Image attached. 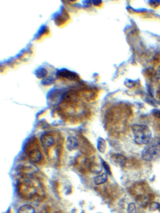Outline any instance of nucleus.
<instances>
[{
    "label": "nucleus",
    "mask_w": 160,
    "mask_h": 213,
    "mask_svg": "<svg viewBox=\"0 0 160 213\" xmlns=\"http://www.w3.org/2000/svg\"><path fill=\"white\" fill-rule=\"evenodd\" d=\"M42 155L40 151L38 150H33L29 152L28 155L29 159L33 163H38L41 159Z\"/></svg>",
    "instance_id": "obj_7"
},
{
    "label": "nucleus",
    "mask_w": 160,
    "mask_h": 213,
    "mask_svg": "<svg viewBox=\"0 0 160 213\" xmlns=\"http://www.w3.org/2000/svg\"><path fill=\"white\" fill-rule=\"evenodd\" d=\"M152 114L156 118H160V110L159 109H153L152 111Z\"/></svg>",
    "instance_id": "obj_16"
},
{
    "label": "nucleus",
    "mask_w": 160,
    "mask_h": 213,
    "mask_svg": "<svg viewBox=\"0 0 160 213\" xmlns=\"http://www.w3.org/2000/svg\"><path fill=\"white\" fill-rule=\"evenodd\" d=\"M159 207H160V204L158 203L153 202V203H151L150 206V209L151 211H157V210H159Z\"/></svg>",
    "instance_id": "obj_14"
},
{
    "label": "nucleus",
    "mask_w": 160,
    "mask_h": 213,
    "mask_svg": "<svg viewBox=\"0 0 160 213\" xmlns=\"http://www.w3.org/2000/svg\"><path fill=\"white\" fill-rule=\"evenodd\" d=\"M78 141L74 136H69L66 139V146L68 151H71L76 150L78 146Z\"/></svg>",
    "instance_id": "obj_5"
},
{
    "label": "nucleus",
    "mask_w": 160,
    "mask_h": 213,
    "mask_svg": "<svg viewBox=\"0 0 160 213\" xmlns=\"http://www.w3.org/2000/svg\"><path fill=\"white\" fill-rule=\"evenodd\" d=\"M155 77L157 79H160V65L158 67L155 71Z\"/></svg>",
    "instance_id": "obj_17"
},
{
    "label": "nucleus",
    "mask_w": 160,
    "mask_h": 213,
    "mask_svg": "<svg viewBox=\"0 0 160 213\" xmlns=\"http://www.w3.org/2000/svg\"><path fill=\"white\" fill-rule=\"evenodd\" d=\"M48 74L46 70L44 68H40L39 69L36 70L35 71V74L38 78H45Z\"/></svg>",
    "instance_id": "obj_10"
},
{
    "label": "nucleus",
    "mask_w": 160,
    "mask_h": 213,
    "mask_svg": "<svg viewBox=\"0 0 160 213\" xmlns=\"http://www.w3.org/2000/svg\"><path fill=\"white\" fill-rule=\"evenodd\" d=\"M103 166L104 168H105V169L106 173L108 174H111V170H110V168L109 165L108 164L106 163V162H104V161H103Z\"/></svg>",
    "instance_id": "obj_15"
},
{
    "label": "nucleus",
    "mask_w": 160,
    "mask_h": 213,
    "mask_svg": "<svg viewBox=\"0 0 160 213\" xmlns=\"http://www.w3.org/2000/svg\"><path fill=\"white\" fill-rule=\"evenodd\" d=\"M54 138L53 136L50 134H46L42 136L41 138V142L42 145L45 148H49L54 144Z\"/></svg>",
    "instance_id": "obj_6"
},
{
    "label": "nucleus",
    "mask_w": 160,
    "mask_h": 213,
    "mask_svg": "<svg viewBox=\"0 0 160 213\" xmlns=\"http://www.w3.org/2000/svg\"><path fill=\"white\" fill-rule=\"evenodd\" d=\"M128 213H137V209L136 207L135 204L134 203H130L127 207Z\"/></svg>",
    "instance_id": "obj_12"
},
{
    "label": "nucleus",
    "mask_w": 160,
    "mask_h": 213,
    "mask_svg": "<svg viewBox=\"0 0 160 213\" xmlns=\"http://www.w3.org/2000/svg\"><path fill=\"white\" fill-rule=\"evenodd\" d=\"M160 157V138H155L147 144L141 152L142 159L146 161H152Z\"/></svg>",
    "instance_id": "obj_2"
},
{
    "label": "nucleus",
    "mask_w": 160,
    "mask_h": 213,
    "mask_svg": "<svg viewBox=\"0 0 160 213\" xmlns=\"http://www.w3.org/2000/svg\"><path fill=\"white\" fill-rule=\"evenodd\" d=\"M98 150L101 152L103 153L106 150L105 141L103 138H99L98 140Z\"/></svg>",
    "instance_id": "obj_11"
},
{
    "label": "nucleus",
    "mask_w": 160,
    "mask_h": 213,
    "mask_svg": "<svg viewBox=\"0 0 160 213\" xmlns=\"http://www.w3.org/2000/svg\"><path fill=\"white\" fill-rule=\"evenodd\" d=\"M19 213H35L34 208L29 204H25L21 206L18 210Z\"/></svg>",
    "instance_id": "obj_9"
},
{
    "label": "nucleus",
    "mask_w": 160,
    "mask_h": 213,
    "mask_svg": "<svg viewBox=\"0 0 160 213\" xmlns=\"http://www.w3.org/2000/svg\"><path fill=\"white\" fill-rule=\"evenodd\" d=\"M113 163L118 166L123 167L126 163V159L124 156L119 154L113 155L111 157Z\"/></svg>",
    "instance_id": "obj_3"
},
{
    "label": "nucleus",
    "mask_w": 160,
    "mask_h": 213,
    "mask_svg": "<svg viewBox=\"0 0 160 213\" xmlns=\"http://www.w3.org/2000/svg\"><path fill=\"white\" fill-rule=\"evenodd\" d=\"M135 141L138 144H148L152 140V133L149 127L143 125H135L131 127Z\"/></svg>",
    "instance_id": "obj_1"
},
{
    "label": "nucleus",
    "mask_w": 160,
    "mask_h": 213,
    "mask_svg": "<svg viewBox=\"0 0 160 213\" xmlns=\"http://www.w3.org/2000/svg\"><path fill=\"white\" fill-rule=\"evenodd\" d=\"M108 180V174L103 173L101 175H99L94 178V182L96 185H100L103 184Z\"/></svg>",
    "instance_id": "obj_8"
},
{
    "label": "nucleus",
    "mask_w": 160,
    "mask_h": 213,
    "mask_svg": "<svg viewBox=\"0 0 160 213\" xmlns=\"http://www.w3.org/2000/svg\"><path fill=\"white\" fill-rule=\"evenodd\" d=\"M54 78H53L51 76H49L48 78H45L43 79L42 84L44 85H50L54 82Z\"/></svg>",
    "instance_id": "obj_13"
},
{
    "label": "nucleus",
    "mask_w": 160,
    "mask_h": 213,
    "mask_svg": "<svg viewBox=\"0 0 160 213\" xmlns=\"http://www.w3.org/2000/svg\"><path fill=\"white\" fill-rule=\"evenodd\" d=\"M159 210V211L160 212V207H159V210Z\"/></svg>",
    "instance_id": "obj_18"
},
{
    "label": "nucleus",
    "mask_w": 160,
    "mask_h": 213,
    "mask_svg": "<svg viewBox=\"0 0 160 213\" xmlns=\"http://www.w3.org/2000/svg\"><path fill=\"white\" fill-rule=\"evenodd\" d=\"M58 75L61 76V77H63V78H67L70 80H76L77 79L79 78L78 76V74L76 73H74V72L69 71L68 70H65V69L59 70L58 72Z\"/></svg>",
    "instance_id": "obj_4"
}]
</instances>
